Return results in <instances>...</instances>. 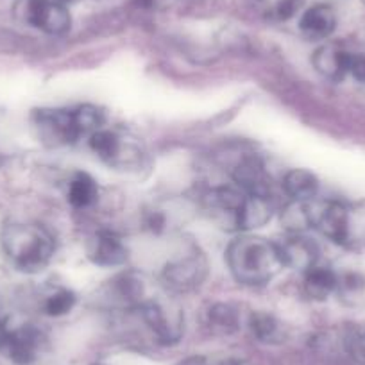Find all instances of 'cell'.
<instances>
[{
  "label": "cell",
  "instance_id": "obj_1",
  "mask_svg": "<svg viewBox=\"0 0 365 365\" xmlns=\"http://www.w3.org/2000/svg\"><path fill=\"white\" fill-rule=\"evenodd\" d=\"M226 262L233 278L247 287H262L272 282L283 265L278 242L244 235L227 245Z\"/></svg>",
  "mask_w": 365,
  "mask_h": 365
},
{
  "label": "cell",
  "instance_id": "obj_2",
  "mask_svg": "<svg viewBox=\"0 0 365 365\" xmlns=\"http://www.w3.org/2000/svg\"><path fill=\"white\" fill-rule=\"evenodd\" d=\"M2 247L13 265L27 274L43 270L56 251L52 235L40 224H9L2 231Z\"/></svg>",
  "mask_w": 365,
  "mask_h": 365
},
{
  "label": "cell",
  "instance_id": "obj_3",
  "mask_svg": "<svg viewBox=\"0 0 365 365\" xmlns=\"http://www.w3.org/2000/svg\"><path fill=\"white\" fill-rule=\"evenodd\" d=\"M308 222L321 235L339 245H353L356 242V220L349 206L336 201L308 202Z\"/></svg>",
  "mask_w": 365,
  "mask_h": 365
},
{
  "label": "cell",
  "instance_id": "obj_4",
  "mask_svg": "<svg viewBox=\"0 0 365 365\" xmlns=\"http://www.w3.org/2000/svg\"><path fill=\"white\" fill-rule=\"evenodd\" d=\"M208 276V262L197 249L170 259L161 272V279L172 292H190L205 283Z\"/></svg>",
  "mask_w": 365,
  "mask_h": 365
},
{
  "label": "cell",
  "instance_id": "obj_5",
  "mask_svg": "<svg viewBox=\"0 0 365 365\" xmlns=\"http://www.w3.org/2000/svg\"><path fill=\"white\" fill-rule=\"evenodd\" d=\"M33 124L38 138L47 145H70L83 138L73 110H36Z\"/></svg>",
  "mask_w": 365,
  "mask_h": 365
},
{
  "label": "cell",
  "instance_id": "obj_6",
  "mask_svg": "<svg viewBox=\"0 0 365 365\" xmlns=\"http://www.w3.org/2000/svg\"><path fill=\"white\" fill-rule=\"evenodd\" d=\"M135 310L138 312L147 328L156 336L158 342L163 344V346L179 342L182 329H185L181 312H172L170 308H167L156 299H143Z\"/></svg>",
  "mask_w": 365,
  "mask_h": 365
},
{
  "label": "cell",
  "instance_id": "obj_7",
  "mask_svg": "<svg viewBox=\"0 0 365 365\" xmlns=\"http://www.w3.org/2000/svg\"><path fill=\"white\" fill-rule=\"evenodd\" d=\"M26 15L31 26L52 36L68 33L72 26L68 9L61 0H29Z\"/></svg>",
  "mask_w": 365,
  "mask_h": 365
},
{
  "label": "cell",
  "instance_id": "obj_8",
  "mask_svg": "<svg viewBox=\"0 0 365 365\" xmlns=\"http://www.w3.org/2000/svg\"><path fill=\"white\" fill-rule=\"evenodd\" d=\"M283 265L294 270H310L319 259V247L312 238L303 233H292L289 238L278 244Z\"/></svg>",
  "mask_w": 365,
  "mask_h": 365
},
{
  "label": "cell",
  "instance_id": "obj_9",
  "mask_svg": "<svg viewBox=\"0 0 365 365\" xmlns=\"http://www.w3.org/2000/svg\"><path fill=\"white\" fill-rule=\"evenodd\" d=\"M41 346V333L34 326L11 329L2 349L16 365H29L36 360Z\"/></svg>",
  "mask_w": 365,
  "mask_h": 365
},
{
  "label": "cell",
  "instance_id": "obj_10",
  "mask_svg": "<svg viewBox=\"0 0 365 365\" xmlns=\"http://www.w3.org/2000/svg\"><path fill=\"white\" fill-rule=\"evenodd\" d=\"M349 63H351V52L344 51L339 45H322L315 51L314 58H312V65L314 68L321 73L324 79L333 81V83H340L344 77L349 73Z\"/></svg>",
  "mask_w": 365,
  "mask_h": 365
},
{
  "label": "cell",
  "instance_id": "obj_11",
  "mask_svg": "<svg viewBox=\"0 0 365 365\" xmlns=\"http://www.w3.org/2000/svg\"><path fill=\"white\" fill-rule=\"evenodd\" d=\"M233 179L244 194L269 195V175H267L265 165L259 158H244L233 170Z\"/></svg>",
  "mask_w": 365,
  "mask_h": 365
},
{
  "label": "cell",
  "instance_id": "obj_12",
  "mask_svg": "<svg viewBox=\"0 0 365 365\" xmlns=\"http://www.w3.org/2000/svg\"><path fill=\"white\" fill-rule=\"evenodd\" d=\"M244 197L245 194L240 188L219 187L212 188L208 194H205L202 201H205L206 210L210 213H213L219 219H226V222L237 230V215L242 202H244Z\"/></svg>",
  "mask_w": 365,
  "mask_h": 365
},
{
  "label": "cell",
  "instance_id": "obj_13",
  "mask_svg": "<svg viewBox=\"0 0 365 365\" xmlns=\"http://www.w3.org/2000/svg\"><path fill=\"white\" fill-rule=\"evenodd\" d=\"M88 258L101 267H118L128 262L129 251L120 238L108 231H101L91 240Z\"/></svg>",
  "mask_w": 365,
  "mask_h": 365
},
{
  "label": "cell",
  "instance_id": "obj_14",
  "mask_svg": "<svg viewBox=\"0 0 365 365\" xmlns=\"http://www.w3.org/2000/svg\"><path fill=\"white\" fill-rule=\"evenodd\" d=\"M299 29L308 40H326L336 29V15L329 6L315 4L303 13L299 20Z\"/></svg>",
  "mask_w": 365,
  "mask_h": 365
},
{
  "label": "cell",
  "instance_id": "obj_15",
  "mask_svg": "<svg viewBox=\"0 0 365 365\" xmlns=\"http://www.w3.org/2000/svg\"><path fill=\"white\" fill-rule=\"evenodd\" d=\"M274 206L269 195L245 194L237 215V230L251 231L262 227L272 219Z\"/></svg>",
  "mask_w": 365,
  "mask_h": 365
},
{
  "label": "cell",
  "instance_id": "obj_16",
  "mask_svg": "<svg viewBox=\"0 0 365 365\" xmlns=\"http://www.w3.org/2000/svg\"><path fill=\"white\" fill-rule=\"evenodd\" d=\"M283 190L292 202H310L319 192V179L310 170L292 168L283 178Z\"/></svg>",
  "mask_w": 365,
  "mask_h": 365
},
{
  "label": "cell",
  "instance_id": "obj_17",
  "mask_svg": "<svg viewBox=\"0 0 365 365\" xmlns=\"http://www.w3.org/2000/svg\"><path fill=\"white\" fill-rule=\"evenodd\" d=\"M249 329L252 336L263 344H282L287 339L283 322L269 312H252L249 317Z\"/></svg>",
  "mask_w": 365,
  "mask_h": 365
},
{
  "label": "cell",
  "instance_id": "obj_18",
  "mask_svg": "<svg viewBox=\"0 0 365 365\" xmlns=\"http://www.w3.org/2000/svg\"><path fill=\"white\" fill-rule=\"evenodd\" d=\"M339 287L336 274L328 267H312L304 276V294L314 301H326Z\"/></svg>",
  "mask_w": 365,
  "mask_h": 365
},
{
  "label": "cell",
  "instance_id": "obj_19",
  "mask_svg": "<svg viewBox=\"0 0 365 365\" xmlns=\"http://www.w3.org/2000/svg\"><path fill=\"white\" fill-rule=\"evenodd\" d=\"M143 294H145V287H143L142 278H138L136 274H120L113 282H110V296L120 304L136 308L143 301Z\"/></svg>",
  "mask_w": 365,
  "mask_h": 365
},
{
  "label": "cell",
  "instance_id": "obj_20",
  "mask_svg": "<svg viewBox=\"0 0 365 365\" xmlns=\"http://www.w3.org/2000/svg\"><path fill=\"white\" fill-rule=\"evenodd\" d=\"M206 324L217 335H233L240 329V312L231 303H215L206 312Z\"/></svg>",
  "mask_w": 365,
  "mask_h": 365
},
{
  "label": "cell",
  "instance_id": "obj_21",
  "mask_svg": "<svg viewBox=\"0 0 365 365\" xmlns=\"http://www.w3.org/2000/svg\"><path fill=\"white\" fill-rule=\"evenodd\" d=\"M99 197V187L96 179L86 172H77L70 181L68 202L77 210L90 208Z\"/></svg>",
  "mask_w": 365,
  "mask_h": 365
},
{
  "label": "cell",
  "instance_id": "obj_22",
  "mask_svg": "<svg viewBox=\"0 0 365 365\" xmlns=\"http://www.w3.org/2000/svg\"><path fill=\"white\" fill-rule=\"evenodd\" d=\"M90 147L101 160L108 161L110 165H115L122 160L124 140L115 131L103 128L90 136Z\"/></svg>",
  "mask_w": 365,
  "mask_h": 365
},
{
  "label": "cell",
  "instance_id": "obj_23",
  "mask_svg": "<svg viewBox=\"0 0 365 365\" xmlns=\"http://www.w3.org/2000/svg\"><path fill=\"white\" fill-rule=\"evenodd\" d=\"M256 4L267 20L287 22L299 11L303 0H256Z\"/></svg>",
  "mask_w": 365,
  "mask_h": 365
},
{
  "label": "cell",
  "instance_id": "obj_24",
  "mask_svg": "<svg viewBox=\"0 0 365 365\" xmlns=\"http://www.w3.org/2000/svg\"><path fill=\"white\" fill-rule=\"evenodd\" d=\"M76 301L77 297L72 290H58L45 301V314L51 315V317H61L76 307Z\"/></svg>",
  "mask_w": 365,
  "mask_h": 365
},
{
  "label": "cell",
  "instance_id": "obj_25",
  "mask_svg": "<svg viewBox=\"0 0 365 365\" xmlns=\"http://www.w3.org/2000/svg\"><path fill=\"white\" fill-rule=\"evenodd\" d=\"M346 346L351 356H353L360 365H365V329L351 333Z\"/></svg>",
  "mask_w": 365,
  "mask_h": 365
},
{
  "label": "cell",
  "instance_id": "obj_26",
  "mask_svg": "<svg viewBox=\"0 0 365 365\" xmlns=\"http://www.w3.org/2000/svg\"><path fill=\"white\" fill-rule=\"evenodd\" d=\"M349 73L358 83L365 84V54H351Z\"/></svg>",
  "mask_w": 365,
  "mask_h": 365
},
{
  "label": "cell",
  "instance_id": "obj_27",
  "mask_svg": "<svg viewBox=\"0 0 365 365\" xmlns=\"http://www.w3.org/2000/svg\"><path fill=\"white\" fill-rule=\"evenodd\" d=\"M178 365H212V361L206 356H197V354H195V356L185 358V360L179 361Z\"/></svg>",
  "mask_w": 365,
  "mask_h": 365
},
{
  "label": "cell",
  "instance_id": "obj_28",
  "mask_svg": "<svg viewBox=\"0 0 365 365\" xmlns=\"http://www.w3.org/2000/svg\"><path fill=\"white\" fill-rule=\"evenodd\" d=\"M9 331H11V329H8V324H6V319L2 317V315H0V349L4 347V342H6V339H8Z\"/></svg>",
  "mask_w": 365,
  "mask_h": 365
},
{
  "label": "cell",
  "instance_id": "obj_29",
  "mask_svg": "<svg viewBox=\"0 0 365 365\" xmlns=\"http://www.w3.org/2000/svg\"><path fill=\"white\" fill-rule=\"evenodd\" d=\"M220 365H249L245 360H238V358H230V360L222 361Z\"/></svg>",
  "mask_w": 365,
  "mask_h": 365
},
{
  "label": "cell",
  "instance_id": "obj_30",
  "mask_svg": "<svg viewBox=\"0 0 365 365\" xmlns=\"http://www.w3.org/2000/svg\"><path fill=\"white\" fill-rule=\"evenodd\" d=\"M138 2L142 6H150V2H153V0H138Z\"/></svg>",
  "mask_w": 365,
  "mask_h": 365
},
{
  "label": "cell",
  "instance_id": "obj_31",
  "mask_svg": "<svg viewBox=\"0 0 365 365\" xmlns=\"http://www.w3.org/2000/svg\"><path fill=\"white\" fill-rule=\"evenodd\" d=\"M61 2H73V0H61Z\"/></svg>",
  "mask_w": 365,
  "mask_h": 365
},
{
  "label": "cell",
  "instance_id": "obj_32",
  "mask_svg": "<svg viewBox=\"0 0 365 365\" xmlns=\"http://www.w3.org/2000/svg\"><path fill=\"white\" fill-rule=\"evenodd\" d=\"M0 163H2V156H0Z\"/></svg>",
  "mask_w": 365,
  "mask_h": 365
}]
</instances>
